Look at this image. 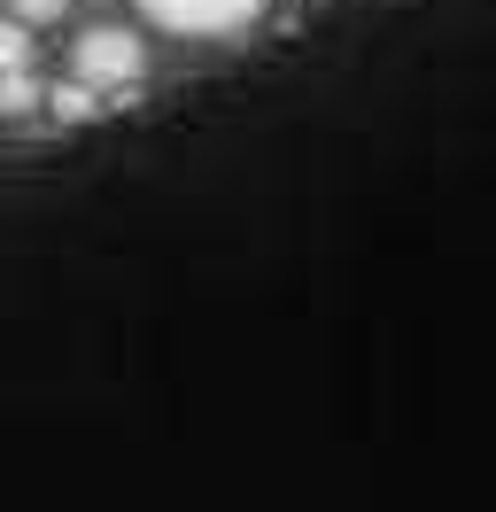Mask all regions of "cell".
<instances>
[{
  "label": "cell",
  "instance_id": "277c9868",
  "mask_svg": "<svg viewBox=\"0 0 496 512\" xmlns=\"http://www.w3.org/2000/svg\"><path fill=\"white\" fill-rule=\"evenodd\" d=\"M39 78H31V70H0V117H31V109H39Z\"/></svg>",
  "mask_w": 496,
  "mask_h": 512
},
{
  "label": "cell",
  "instance_id": "5b68a950",
  "mask_svg": "<svg viewBox=\"0 0 496 512\" xmlns=\"http://www.w3.org/2000/svg\"><path fill=\"white\" fill-rule=\"evenodd\" d=\"M0 70H31V32L24 24H0Z\"/></svg>",
  "mask_w": 496,
  "mask_h": 512
},
{
  "label": "cell",
  "instance_id": "3957f363",
  "mask_svg": "<svg viewBox=\"0 0 496 512\" xmlns=\"http://www.w3.org/2000/svg\"><path fill=\"white\" fill-rule=\"evenodd\" d=\"M47 117H55V125H93V117H101V94H86V86L70 78V86L47 94Z\"/></svg>",
  "mask_w": 496,
  "mask_h": 512
},
{
  "label": "cell",
  "instance_id": "8992f818",
  "mask_svg": "<svg viewBox=\"0 0 496 512\" xmlns=\"http://www.w3.org/2000/svg\"><path fill=\"white\" fill-rule=\"evenodd\" d=\"M55 16H62V0H16V24H24V32L31 24H55Z\"/></svg>",
  "mask_w": 496,
  "mask_h": 512
},
{
  "label": "cell",
  "instance_id": "7a4b0ae2",
  "mask_svg": "<svg viewBox=\"0 0 496 512\" xmlns=\"http://www.w3.org/2000/svg\"><path fill=\"white\" fill-rule=\"evenodd\" d=\"M140 8H148V24H163L179 39H225L264 16V0H140Z\"/></svg>",
  "mask_w": 496,
  "mask_h": 512
},
{
  "label": "cell",
  "instance_id": "6da1fadb",
  "mask_svg": "<svg viewBox=\"0 0 496 512\" xmlns=\"http://www.w3.org/2000/svg\"><path fill=\"white\" fill-rule=\"evenodd\" d=\"M70 63H78V86L101 94V109H132V101H140V78H148V47H140V32L93 24V32L70 47Z\"/></svg>",
  "mask_w": 496,
  "mask_h": 512
}]
</instances>
